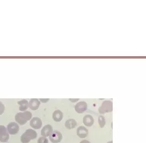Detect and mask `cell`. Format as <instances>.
<instances>
[{"instance_id":"obj_12","label":"cell","mask_w":146,"mask_h":143,"mask_svg":"<svg viewBox=\"0 0 146 143\" xmlns=\"http://www.w3.org/2000/svg\"><path fill=\"white\" fill-rule=\"evenodd\" d=\"M83 123L84 125L87 127H91L94 123V119L90 115H86L84 117Z\"/></svg>"},{"instance_id":"obj_11","label":"cell","mask_w":146,"mask_h":143,"mask_svg":"<svg viewBox=\"0 0 146 143\" xmlns=\"http://www.w3.org/2000/svg\"><path fill=\"white\" fill-rule=\"evenodd\" d=\"M40 105V102L37 99H32L29 103V107L33 110H36L38 109Z\"/></svg>"},{"instance_id":"obj_16","label":"cell","mask_w":146,"mask_h":143,"mask_svg":"<svg viewBox=\"0 0 146 143\" xmlns=\"http://www.w3.org/2000/svg\"><path fill=\"white\" fill-rule=\"evenodd\" d=\"M98 123L99 124L100 128H103L104 127V126L106 125V122L105 119V117L102 115H100L98 117Z\"/></svg>"},{"instance_id":"obj_6","label":"cell","mask_w":146,"mask_h":143,"mask_svg":"<svg viewBox=\"0 0 146 143\" xmlns=\"http://www.w3.org/2000/svg\"><path fill=\"white\" fill-rule=\"evenodd\" d=\"M9 134L4 125H0V142H7L9 140Z\"/></svg>"},{"instance_id":"obj_15","label":"cell","mask_w":146,"mask_h":143,"mask_svg":"<svg viewBox=\"0 0 146 143\" xmlns=\"http://www.w3.org/2000/svg\"><path fill=\"white\" fill-rule=\"evenodd\" d=\"M77 125V122L74 119H69L65 122V126L68 130L75 128Z\"/></svg>"},{"instance_id":"obj_13","label":"cell","mask_w":146,"mask_h":143,"mask_svg":"<svg viewBox=\"0 0 146 143\" xmlns=\"http://www.w3.org/2000/svg\"><path fill=\"white\" fill-rule=\"evenodd\" d=\"M63 118V113L60 110H56L52 114V119L55 122H60Z\"/></svg>"},{"instance_id":"obj_8","label":"cell","mask_w":146,"mask_h":143,"mask_svg":"<svg viewBox=\"0 0 146 143\" xmlns=\"http://www.w3.org/2000/svg\"><path fill=\"white\" fill-rule=\"evenodd\" d=\"M30 125L33 128L38 130L42 126V121L39 118L34 117L30 122Z\"/></svg>"},{"instance_id":"obj_9","label":"cell","mask_w":146,"mask_h":143,"mask_svg":"<svg viewBox=\"0 0 146 143\" xmlns=\"http://www.w3.org/2000/svg\"><path fill=\"white\" fill-rule=\"evenodd\" d=\"M89 134L88 130L84 126H80L78 128L77 134L80 138H85Z\"/></svg>"},{"instance_id":"obj_19","label":"cell","mask_w":146,"mask_h":143,"mask_svg":"<svg viewBox=\"0 0 146 143\" xmlns=\"http://www.w3.org/2000/svg\"><path fill=\"white\" fill-rule=\"evenodd\" d=\"M41 102L43 103H46L48 102V101H49V99H39Z\"/></svg>"},{"instance_id":"obj_17","label":"cell","mask_w":146,"mask_h":143,"mask_svg":"<svg viewBox=\"0 0 146 143\" xmlns=\"http://www.w3.org/2000/svg\"><path fill=\"white\" fill-rule=\"evenodd\" d=\"M38 143H48V140L44 137H41L38 139Z\"/></svg>"},{"instance_id":"obj_14","label":"cell","mask_w":146,"mask_h":143,"mask_svg":"<svg viewBox=\"0 0 146 143\" xmlns=\"http://www.w3.org/2000/svg\"><path fill=\"white\" fill-rule=\"evenodd\" d=\"M17 104L19 105V109L21 111H25L29 108V102L26 99L18 101Z\"/></svg>"},{"instance_id":"obj_10","label":"cell","mask_w":146,"mask_h":143,"mask_svg":"<svg viewBox=\"0 0 146 143\" xmlns=\"http://www.w3.org/2000/svg\"><path fill=\"white\" fill-rule=\"evenodd\" d=\"M53 131L52 126L50 124L45 125L41 130V134L42 136L47 137L49 136L50 134Z\"/></svg>"},{"instance_id":"obj_22","label":"cell","mask_w":146,"mask_h":143,"mask_svg":"<svg viewBox=\"0 0 146 143\" xmlns=\"http://www.w3.org/2000/svg\"><path fill=\"white\" fill-rule=\"evenodd\" d=\"M107 143H113V141H109V142H107Z\"/></svg>"},{"instance_id":"obj_7","label":"cell","mask_w":146,"mask_h":143,"mask_svg":"<svg viewBox=\"0 0 146 143\" xmlns=\"http://www.w3.org/2000/svg\"><path fill=\"white\" fill-rule=\"evenodd\" d=\"M88 108V105L84 101H81L78 103L76 105H75V111L79 114H82L84 112L86 111Z\"/></svg>"},{"instance_id":"obj_18","label":"cell","mask_w":146,"mask_h":143,"mask_svg":"<svg viewBox=\"0 0 146 143\" xmlns=\"http://www.w3.org/2000/svg\"><path fill=\"white\" fill-rule=\"evenodd\" d=\"M5 109V107L4 105L0 101V115H2L3 114Z\"/></svg>"},{"instance_id":"obj_4","label":"cell","mask_w":146,"mask_h":143,"mask_svg":"<svg viewBox=\"0 0 146 143\" xmlns=\"http://www.w3.org/2000/svg\"><path fill=\"white\" fill-rule=\"evenodd\" d=\"M49 138L51 142L53 143H58L61 141L63 139V136L59 131L55 130L52 131L50 134Z\"/></svg>"},{"instance_id":"obj_5","label":"cell","mask_w":146,"mask_h":143,"mask_svg":"<svg viewBox=\"0 0 146 143\" xmlns=\"http://www.w3.org/2000/svg\"><path fill=\"white\" fill-rule=\"evenodd\" d=\"M7 130L9 134L15 135L17 134L19 131V127L18 124L16 122H12L7 125Z\"/></svg>"},{"instance_id":"obj_20","label":"cell","mask_w":146,"mask_h":143,"mask_svg":"<svg viewBox=\"0 0 146 143\" xmlns=\"http://www.w3.org/2000/svg\"><path fill=\"white\" fill-rule=\"evenodd\" d=\"M79 100V99H69V100L72 103H75L77 101H78Z\"/></svg>"},{"instance_id":"obj_3","label":"cell","mask_w":146,"mask_h":143,"mask_svg":"<svg viewBox=\"0 0 146 143\" xmlns=\"http://www.w3.org/2000/svg\"><path fill=\"white\" fill-rule=\"evenodd\" d=\"M113 110V103L111 101H105L102 106L99 108L98 111L100 114H105L107 113L111 112Z\"/></svg>"},{"instance_id":"obj_2","label":"cell","mask_w":146,"mask_h":143,"mask_svg":"<svg viewBox=\"0 0 146 143\" xmlns=\"http://www.w3.org/2000/svg\"><path fill=\"white\" fill-rule=\"evenodd\" d=\"M37 133L35 131L29 128L26 130L21 136V141L22 143H29L31 140L37 137Z\"/></svg>"},{"instance_id":"obj_21","label":"cell","mask_w":146,"mask_h":143,"mask_svg":"<svg viewBox=\"0 0 146 143\" xmlns=\"http://www.w3.org/2000/svg\"><path fill=\"white\" fill-rule=\"evenodd\" d=\"M80 143H90V142L87 140H82V141L80 142Z\"/></svg>"},{"instance_id":"obj_1","label":"cell","mask_w":146,"mask_h":143,"mask_svg":"<svg viewBox=\"0 0 146 143\" xmlns=\"http://www.w3.org/2000/svg\"><path fill=\"white\" fill-rule=\"evenodd\" d=\"M32 117V113L26 111L23 112L18 113L15 115V119L20 125H24L28 121L31 119Z\"/></svg>"}]
</instances>
